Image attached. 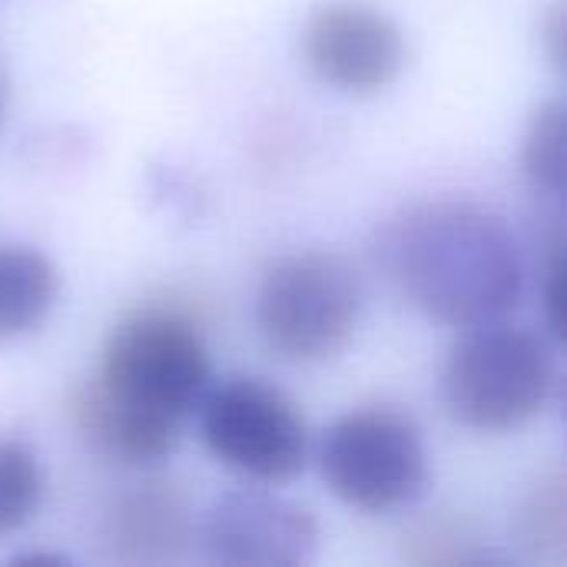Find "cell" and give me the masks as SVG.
<instances>
[{"label": "cell", "instance_id": "8fae6325", "mask_svg": "<svg viewBox=\"0 0 567 567\" xmlns=\"http://www.w3.org/2000/svg\"><path fill=\"white\" fill-rule=\"evenodd\" d=\"M56 292L60 279L43 252L0 243V342H13L40 329Z\"/></svg>", "mask_w": 567, "mask_h": 567}, {"label": "cell", "instance_id": "4fadbf2b", "mask_svg": "<svg viewBox=\"0 0 567 567\" xmlns=\"http://www.w3.org/2000/svg\"><path fill=\"white\" fill-rule=\"evenodd\" d=\"M525 176L548 196H561L565 189V103L555 100L542 106L528 126L522 150Z\"/></svg>", "mask_w": 567, "mask_h": 567}, {"label": "cell", "instance_id": "277c9868", "mask_svg": "<svg viewBox=\"0 0 567 567\" xmlns=\"http://www.w3.org/2000/svg\"><path fill=\"white\" fill-rule=\"evenodd\" d=\"M93 382L133 412L183 425L213 385V362L189 316L140 309L110 332Z\"/></svg>", "mask_w": 567, "mask_h": 567}, {"label": "cell", "instance_id": "5b68a950", "mask_svg": "<svg viewBox=\"0 0 567 567\" xmlns=\"http://www.w3.org/2000/svg\"><path fill=\"white\" fill-rule=\"evenodd\" d=\"M319 472L329 492L349 508L385 515L425 492L429 449L409 415L385 405L355 409L326 429Z\"/></svg>", "mask_w": 567, "mask_h": 567}, {"label": "cell", "instance_id": "3957f363", "mask_svg": "<svg viewBox=\"0 0 567 567\" xmlns=\"http://www.w3.org/2000/svg\"><path fill=\"white\" fill-rule=\"evenodd\" d=\"M362 279L339 252L306 249L276 259L256 289V332L292 365L339 359L359 332Z\"/></svg>", "mask_w": 567, "mask_h": 567}, {"label": "cell", "instance_id": "7a4b0ae2", "mask_svg": "<svg viewBox=\"0 0 567 567\" xmlns=\"http://www.w3.org/2000/svg\"><path fill=\"white\" fill-rule=\"evenodd\" d=\"M558 359L545 336L498 322L472 326L442 369V402L472 432H515L555 399Z\"/></svg>", "mask_w": 567, "mask_h": 567}, {"label": "cell", "instance_id": "8992f818", "mask_svg": "<svg viewBox=\"0 0 567 567\" xmlns=\"http://www.w3.org/2000/svg\"><path fill=\"white\" fill-rule=\"evenodd\" d=\"M199 432L216 462L256 485H286L309 462L302 412L269 382L233 375L209 385L196 405Z\"/></svg>", "mask_w": 567, "mask_h": 567}, {"label": "cell", "instance_id": "7c38bea8", "mask_svg": "<svg viewBox=\"0 0 567 567\" xmlns=\"http://www.w3.org/2000/svg\"><path fill=\"white\" fill-rule=\"evenodd\" d=\"M43 502V465L20 439H0V538L17 535Z\"/></svg>", "mask_w": 567, "mask_h": 567}, {"label": "cell", "instance_id": "ba28073f", "mask_svg": "<svg viewBox=\"0 0 567 567\" xmlns=\"http://www.w3.org/2000/svg\"><path fill=\"white\" fill-rule=\"evenodd\" d=\"M196 538L216 565L296 567L316 558L319 525L309 508L246 488L216 498L196 525Z\"/></svg>", "mask_w": 567, "mask_h": 567}, {"label": "cell", "instance_id": "30bf717a", "mask_svg": "<svg viewBox=\"0 0 567 567\" xmlns=\"http://www.w3.org/2000/svg\"><path fill=\"white\" fill-rule=\"evenodd\" d=\"M70 422L93 455L123 468H150L169 458L183 425L133 412L96 389L93 379L70 392Z\"/></svg>", "mask_w": 567, "mask_h": 567}, {"label": "cell", "instance_id": "2e32d148", "mask_svg": "<svg viewBox=\"0 0 567 567\" xmlns=\"http://www.w3.org/2000/svg\"><path fill=\"white\" fill-rule=\"evenodd\" d=\"M548 40H551V56L561 63V47H565V13H561V7H555V13H551V27H548Z\"/></svg>", "mask_w": 567, "mask_h": 567}, {"label": "cell", "instance_id": "e0dca14e", "mask_svg": "<svg viewBox=\"0 0 567 567\" xmlns=\"http://www.w3.org/2000/svg\"><path fill=\"white\" fill-rule=\"evenodd\" d=\"M3 106H7V83H3V73H0V120H3Z\"/></svg>", "mask_w": 567, "mask_h": 567}, {"label": "cell", "instance_id": "6da1fadb", "mask_svg": "<svg viewBox=\"0 0 567 567\" xmlns=\"http://www.w3.org/2000/svg\"><path fill=\"white\" fill-rule=\"evenodd\" d=\"M379 262L419 312L455 329L505 319L525 292L515 233L478 203L439 199L405 209L385 226Z\"/></svg>", "mask_w": 567, "mask_h": 567}, {"label": "cell", "instance_id": "9a60e30c", "mask_svg": "<svg viewBox=\"0 0 567 567\" xmlns=\"http://www.w3.org/2000/svg\"><path fill=\"white\" fill-rule=\"evenodd\" d=\"M548 266H545V289H542V302H545V322L551 329L555 339H561V312H565V256H561V233H555L551 246H548Z\"/></svg>", "mask_w": 567, "mask_h": 567}, {"label": "cell", "instance_id": "52a82bcc", "mask_svg": "<svg viewBox=\"0 0 567 567\" xmlns=\"http://www.w3.org/2000/svg\"><path fill=\"white\" fill-rule=\"evenodd\" d=\"M302 56L326 86L362 96L395 83L405 66V37L365 0H329L302 27Z\"/></svg>", "mask_w": 567, "mask_h": 567}, {"label": "cell", "instance_id": "5bb4252c", "mask_svg": "<svg viewBox=\"0 0 567 567\" xmlns=\"http://www.w3.org/2000/svg\"><path fill=\"white\" fill-rule=\"evenodd\" d=\"M522 535L525 545L545 555L548 548L561 558L565 551V478L555 475L542 482L522 515Z\"/></svg>", "mask_w": 567, "mask_h": 567}, {"label": "cell", "instance_id": "9c48e42d", "mask_svg": "<svg viewBox=\"0 0 567 567\" xmlns=\"http://www.w3.org/2000/svg\"><path fill=\"white\" fill-rule=\"evenodd\" d=\"M103 551L123 565L179 561L196 542L186 495L169 482H143L113 498L103 515Z\"/></svg>", "mask_w": 567, "mask_h": 567}]
</instances>
